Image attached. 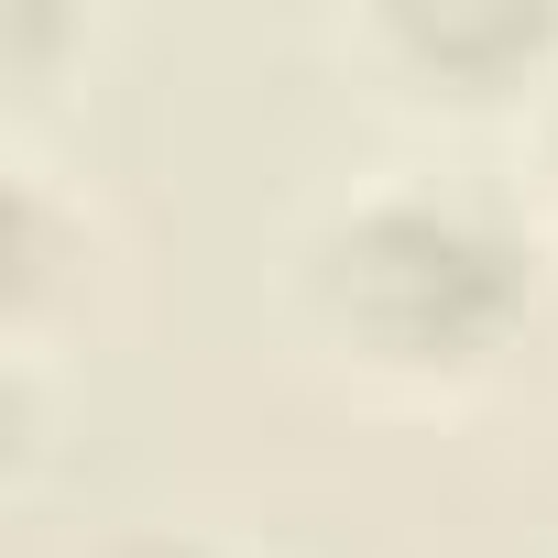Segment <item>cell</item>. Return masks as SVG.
Masks as SVG:
<instances>
[{
  "instance_id": "obj_1",
  "label": "cell",
  "mask_w": 558,
  "mask_h": 558,
  "mask_svg": "<svg viewBox=\"0 0 558 558\" xmlns=\"http://www.w3.org/2000/svg\"><path fill=\"white\" fill-rule=\"evenodd\" d=\"M318 307L373 362H482L525 307V252L449 197H373L318 241Z\"/></svg>"
},
{
  "instance_id": "obj_2",
  "label": "cell",
  "mask_w": 558,
  "mask_h": 558,
  "mask_svg": "<svg viewBox=\"0 0 558 558\" xmlns=\"http://www.w3.org/2000/svg\"><path fill=\"white\" fill-rule=\"evenodd\" d=\"M384 45L416 56L427 77H449L460 99H493L504 77H525V66L558 45V23H547V12H514V0H493V12H395Z\"/></svg>"
},
{
  "instance_id": "obj_3",
  "label": "cell",
  "mask_w": 558,
  "mask_h": 558,
  "mask_svg": "<svg viewBox=\"0 0 558 558\" xmlns=\"http://www.w3.org/2000/svg\"><path fill=\"white\" fill-rule=\"evenodd\" d=\"M121 558H219V547H121Z\"/></svg>"
},
{
  "instance_id": "obj_4",
  "label": "cell",
  "mask_w": 558,
  "mask_h": 558,
  "mask_svg": "<svg viewBox=\"0 0 558 558\" xmlns=\"http://www.w3.org/2000/svg\"><path fill=\"white\" fill-rule=\"evenodd\" d=\"M547 154H558V132H547Z\"/></svg>"
}]
</instances>
